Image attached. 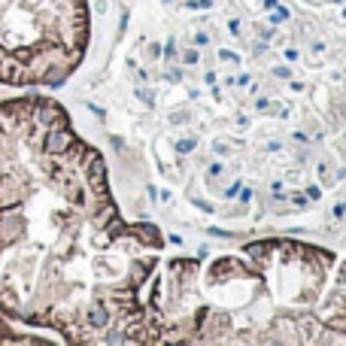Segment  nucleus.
Segmentation results:
<instances>
[{
    "label": "nucleus",
    "instance_id": "f257e3e1",
    "mask_svg": "<svg viewBox=\"0 0 346 346\" xmlns=\"http://www.w3.org/2000/svg\"><path fill=\"white\" fill-rule=\"evenodd\" d=\"M161 252L155 225L122 219L103 155L58 100H0V316L76 346H146Z\"/></svg>",
    "mask_w": 346,
    "mask_h": 346
},
{
    "label": "nucleus",
    "instance_id": "7ed1b4c3",
    "mask_svg": "<svg viewBox=\"0 0 346 346\" xmlns=\"http://www.w3.org/2000/svg\"><path fill=\"white\" fill-rule=\"evenodd\" d=\"M0 343H46L43 337H30V334H15L6 325V316H0Z\"/></svg>",
    "mask_w": 346,
    "mask_h": 346
},
{
    "label": "nucleus",
    "instance_id": "f03ea898",
    "mask_svg": "<svg viewBox=\"0 0 346 346\" xmlns=\"http://www.w3.org/2000/svg\"><path fill=\"white\" fill-rule=\"evenodd\" d=\"M155 343L346 346V258L289 237L161 258L146 295Z\"/></svg>",
    "mask_w": 346,
    "mask_h": 346
}]
</instances>
